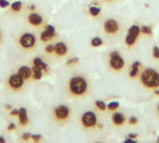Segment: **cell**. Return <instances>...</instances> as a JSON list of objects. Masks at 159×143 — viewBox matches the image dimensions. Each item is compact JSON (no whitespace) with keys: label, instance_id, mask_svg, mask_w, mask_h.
I'll list each match as a JSON object with an SVG mask.
<instances>
[{"label":"cell","instance_id":"obj_27","mask_svg":"<svg viewBox=\"0 0 159 143\" xmlns=\"http://www.w3.org/2000/svg\"><path fill=\"white\" fill-rule=\"evenodd\" d=\"M153 55L156 59H159V47H155L153 49Z\"/></svg>","mask_w":159,"mask_h":143},{"label":"cell","instance_id":"obj_43","mask_svg":"<svg viewBox=\"0 0 159 143\" xmlns=\"http://www.w3.org/2000/svg\"><path fill=\"white\" fill-rule=\"evenodd\" d=\"M157 110H158V113H159V104H158V107H157Z\"/></svg>","mask_w":159,"mask_h":143},{"label":"cell","instance_id":"obj_15","mask_svg":"<svg viewBox=\"0 0 159 143\" xmlns=\"http://www.w3.org/2000/svg\"><path fill=\"white\" fill-rule=\"evenodd\" d=\"M140 67H141V63L140 61H135L132 66H131V71L129 73V76L130 77H136L138 73H139V70H140Z\"/></svg>","mask_w":159,"mask_h":143},{"label":"cell","instance_id":"obj_34","mask_svg":"<svg viewBox=\"0 0 159 143\" xmlns=\"http://www.w3.org/2000/svg\"><path fill=\"white\" fill-rule=\"evenodd\" d=\"M18 114H19V110H17V109L11 110V112H10V115L11 116H17Z\"/></svg>","mask_w":159,"mask_h":143},{"label":"cell","instance_id":"obj_44","mask_svg":"<svg viewBox=\"0 0 159 143\" xmlns=\"http://www.w3.org/2000/svg\"><path fill=\"white\" fill-rule=\"evenodd\" d=\"M157 141H158V142H159V138H158V140H157Z\"/></svg>","mask_w":159,"mask_h":143},{"label":"cell","instance_id":"obj_17","mask_svg":"<svg viewBox=\"0 0 159 143\" xmlns=\"http://www.w3.org/2000/svg\"><path fill=\"white\" fill-rule=\"evenodd\" d=\"M32 70H33V78L34 79V80H40L41 78H42V76H43V71H41L40 69H38L36 66H33V68H32Z\"/></svg>","mask_w":159,"mask_h":143},{"label":"cell","instance_id":"obj_6","mask_svg":"<svg viewBox=\"0 0 159 143\" xmlns=\"http://www.w3.org/2000/svg\"><path fill=\"white\" fill-rule=\"evenodd\" d=\"M23 81H24V79L20 75H19L18 74H12L8 79V86L13 90H17V89H20V88L22 87Z\"/></svg>","mask_w":159,"mask_h":143},{"label":"cell","instance_id":"obj_32","mask_svg":"<svg viewBox=\"0 0 159 143\" xmlns=\"http://www.w3.org/2000/svg\"><path fill=\"white\" fill-rule=\"evenodd\" d=\"M32 139H33L34 141L38 142L41 140V135H32Z\"/></svg>","mask_w":159,"mask_h":143},{"label":"cell","instance_id":"obj_36","mask_svg":"<svg viewBox=\"0 0 159 143\" xmlns=\"http://www.w3.org/2000/svg\"><path fill=\"white\" fill-rule=\"evenodd\" d=\"M137 134H134V133H130L129 134V138H131V139H134V138H137Z\"/></svg>","mask_w":159,"mask_h":143},{"label":"cell","instance_id":"obj_19","mask_svg":"<svg viewBox=\"0 0 159 143\" xmlns=\"http://www.w3.org/2000/svg\"><path fill=\"white\" fill-rule=\"evenodd\" d=\"M136 39H137V37H136V36H134V35H131V34H128V35H127V37H126V44H127L128 46H132V45H134V44H135Z\"/></svg>","mask_w":159,"mask_h":143},{"label":"cell","instance_id":"obj_5","mask_svg":"<svg viewBox=\"0 0 159 143\" xmlns=\"http://www.w3.org/2000/svg\"><path fill=\"white\" fill-rule=\"evenodd\" d=\"M70 115V109L65 105H60L54 109V116L59 121H64L68 119Z\"/></svg>","mask_w":159,"mask_h":143},{"label":"cell","instance_id":"obj_1","mask_svg":"<svg viewBox=\"0 0 159 143\" xmlns=\"http://www.w3.org/2000/svg\"><path fill=\"white\" fill-rule=\"evenodd\" d=\"M141 81L147 88H157L159 87V74L154 69H145L141 74Z\"/></svg>","mask_w":159,"mask_h":143},{"label":"cell","instance_id":"obj_23","mask_svg":"<svg viewBox=\"0 0 159 143\" xmlns=\"http://www.w3.org/2000/svg\"><path fill=\"white\" fill-rule=\"evenodd\" d=\"M95 105L97 106V108H99L101 111H105L107 108V105L105 104V102L102 101H97L95 102Z\"/></svg>","mask_w":159,"mask_h":143},{"label":"cell","instance_id":"obj_11","mask_svg":"<svg viewBox=\"0 0 159 143\" xmlns=\"http://www.w3.org/2000/svg\"><path fill=\"white\" fill-rule=\"evenodd\" d=\"M19 120H20V124L21 126H26L29 122V118L27 116V111L25 108H20L19 109Z\"/></svg>","mask_w":159,"mask_h":143},{"label":"cell","instance_id":"obj_4","mask_svg":"<svg viewBox=\"0 0 159 143\" xmlns=\"http://www.w3.org/2000/svg\"><path fill=\"white\" fill-rule=\"evenodd\" d=\"M81 123L85 128H92L97 124V117L93 112H86L81 118Z\"/></svg>","mask_w":159,"mask_h":143},{"label":"cell","instance_id":"obj_21","mask_svg":"<svg viewBox=\"0 0 159 143\" xmlns=\"http://www.w3.org/2000/svg\"><path fill=\"white\" fill-rule=\"evenodd\" d=\"M22 7V4L20 1H16L11 5V9L15 12H19Z\"/></svg>","mask_w":159,"mask_h":143},{"label":"cell","instance_id":"obj_31","mask_svg":"<svg viewBox=\"0 0 159 143\" xmlns=\"http://www.w3.org/2000/svg\"><path fill=\"white\" fill-rule=\"evenodd\" d=\"M30 138H32V135L30 133H24L21 136V140H23V141H28Z\"/></svg>","mask_w":159,"mask_h":143},{"label":"cell","instance_id":"obj_18","mask_svg":"<svg viewBox=\"0 0 159 143\" xmlns=\"http://www.w3.org/2000/svg\"><path fill=\"white\" fill-rule=\"evenodd\" d=\"M141 33V28L138 26V25H132L129 29V34H131V35H134L136 37L139 36Z\"/></svg>","mask_w":159,"mask_h":143},{"label":"cell","instance_id":"obj_24","mask_svg":"<svg viewBox=\"0 0 159 143\" xmlns=\"http://www.w3.org/2000/svg\"><path fill=\"white\" fill-rule=\"evenodd\" d=\"M118 107H119V103L116 102V101H112V102H110V103L107 105V108H108L110 111H115V110H116Z\"/></svg>","mask_w":159,"mask_h":143},{"label":"cell","instance_id":"obj_9","mask_svg":"<svg viewBox=\"0 0 159 143\" xmlns=\"http://www.w3.org/2000/svg\"><path fill=\"white\" fill-rule=\"evenodd\" d=\"M28 21L30 24H32L34 26H38L43 22V19H42L41 15H39L37 13H32L28 16Z\"/></svg>","mask_w":159,"mask_h":143},{"label":"cell","instance_id":"obj_29","mask_svg":"<svg viewBox=\"0 0 159 143\" xmlns=\"http://www.w3.org/2000/svg\"><path fill=\"white\" fill-rule=\"evenodd\" d=\"M45 30H47L48 32H49V33H51V34H55V28H54L52 25H48V26L46 27Z\"/></svg>","mask_w":159,"mask_h":143},{"label":"cell","instance_id":"obj_13","mask_svg":"<svg viewBox=\"0 0 159 143\" xmlns=\"http://www.w3.org/2000/svg\"><path fill=\"white\" fill-rule=\"evenodd\" d=\"M112 120H113V123L116 126H121L125 123L126 121V118L125 116L121 114V113H115L112 116Z\"/></svg>","mask_w":159,"mask_h":143},{"label":"cell","instance_id":"obj_16","mask_svg":"<svg viewBox=\"0 0 159 143\" xmlns=\"http://www.w3.org/2000/svg\"><path fill=\"white\" fill-rule=\"evenodd\" d=\"M54 36H55V34H51V33L48 32L47 30H45L44 32H42V34L40 35V38H41V40L43 42H47V41L51 40Z\"/></svg>","mask_w":159,"mask_h":143},{"label":"cell","instance_id":"obj_22","mask_svg":"<svg viewBox=\"0 0 159 143\" xmlns=\"http://www.w3.org/2000/svg\"><path fill=\"white\" fill-rule=\"evenodd\" d=\"M102 44V40L101 37H94L92 40H91V46L92 47H100L101 45Z\"/></svg>","mask_w":159,"mask_h":143},{"label":"cell","instance_id":"obj_41","mask_svg":"<svg viewBox=\"0 0 159 143\" xmlns=\"http://www.w3.org/2000/svg\"><path fill=\"white\" fill-rule=\"evenodd\" d=\"M6 109L9 110V109H11V106L10 105H6Z\"/></svg>","mask_w":159,"mask_h":143},{"label":"cell","instance_id":"obj_33","mask_svg":"<svg viewBox=\"0 0 159 143\" xmlns=\"http://www.w3.org/2000/svg\"><path fill=\"white\" fill-rule=\"evenodd\" d=\"M137 123H138V119H137V117L132 116V117H130V118H129V124H131V125H135V124H137Z\"/></svg>","mask_w":159,"mask_h":143},{"label":"cell","instance_id":"obj_40","mask_svg":"<svg viewBox=\"0 0 159 143\" xmlns=\"http://www.w3.org/2000/svg\"><path fill=\"white\" fill-rule=\"evenodd\" d=\"M5 142V139L4 138H2V137H0V143H4Z\"/></svg>","mask_w":159,"mask_h":143},{"label":"cell","instance_id":"obj_14","mask_svg":"<svg viewBox=\"0 0 159 143\" xmlns=\"http://www.w3.org/2000/svg\"><path fill=\"white\" fill-rule=\"evenodd\" d=\"M34 65L36 66L38 69H40L41 71H47L48 70V65L46 64V62H44L40 58H35L34 59Z\"/></svg>","mask_w":159,"mask_h":143},{"label":"cell","instance_id":"obj_7","mask_svg":"<svg viewBox=\"0 0 159 143\" xmlns=\"http://www.w3.org/2000/svg\"><path fill=\"white\" fill-rule=\"evenodd\" d=\"M124 65H125V61L121 56L117 55L115 57H111L110 66L112 69H114L116 71H119V70H122L124 68Z\"/></svg>","mask_w":159,"mask_h":143},{"label":"cell","instance_id":"obj_42","mask_svg":"<svg viewBox=\"0 0 159 143\" xmlns=\"http://www.w3.org/2000/svg\"><path fill=\"white\" fill-rule=\"evenodd\" d=\"M155 93H156L157 95H158L159 96V90H156V91H155Z\"/></svg>","mask_w":159,"mask_h":143},{"label":"cell","instance_id":"obj_25","mask_svg":"<svg viewBox=\"0 0 159 143\" xmlns=\"http://www.w3.org/2000/svg\"><path fill=\"white\" fill-rule=\"evenodd\" d=\"M141 32H143L146 34H152V28L149 26H143L141 28Z\"/></svg>","mask_w":159,"mask_h":143},{"label":"cell","instance_id":"obj_37","mask_svg":"<svg viewBox=\"0 0 159 143\" xmlns=\"http://www.w3.org/2000/svg\"><path fill=\"white\" fill-rule=\"evenodd\" d=\"M117 55H119V53H118L117 51H113V52L111 53L110 57H115V56H117Z\"/></svg>","mask_w":159,"mask_h":143},{"label":"cell","instance_id":"obj_28","mask_svg":"<svg viewBox=\"0 0 159 143\" xmlns=\"http://www.w3.org/2000/svg\"><path fill=\"white\" fill-rule=\"evenodd\" d=\"M8 5H9V3L7 0H0V7H1L5 8V7H8Z\"/></svg>","mask_w":159,"mask_h":143},{"label":"cell","instance_id":"obj_2","mask_svg":"<svg viewBox=\"0 0 159 143\" xmlns=\"http://www.w3.org/2000/svg\"><path fill=\"white\" fill-rule=\"evenodd\" d=\"M88 82L84 77L75 76L69 82V90L75 96H82L87 92Z\"/></svg>","mask_w":159,"mask_h":143},{"label":"cell","instance_id":"obj_3","mask_svg":"<svg viewBox=\"0 0 159 143\" xmlns=\"http://www.w3.org/2000/svg\"><path fill=\"white\" fill-rule=\"evenodd\" d=\"M35 41H36L35 36L32 34H29V33L23 34L19 39V43H20V47L22 48H25V49L32 48L35 45Z\"/></svg>","mask_w":159,"mask_h":143},{"label":"cell","instance_id":"obj_8","mask_svg":"<svg viewBox=\"0 0 159 143\" xmlns=\"http://www.w3.org/2000/svg\"><path fill=\"white\" fill-rule=\"evenodd\" d=\"M119 29V25L115 20H108L104 22V30L107 34H116Z\"/></svg>","mask_w":159,"mask_h":143},{"label":"cell","instance_id":"obj_10","mask_svg":"<svg viewBox=\"0 0 159 143\" xmlns=\"http://www.w3.org/2000/svg\"><path fill=\"white\" fill-rule=\"evenodd\" d=\"M68 51L67 46L62 43V42H59L54 46V52L58 55V56H64Z\"/></svg>","mask_w":159,"mask_h":143},{"label":"cell","instance_id":"obj_12","mask_svg":"<svg viewBox=\"0 0 159 143\" xmlns=\"http://www.w3.org/2000/svg\"><path fill=\"white\" fill-rule=\"evenodd\" d=\"M18 74L20 75L24 80L29 79L32 75V69L27 66H21L18 71Z\"/></svg>","mask_w":159,"mask_h":143},{"label":"cell","instance_id":"obj_20","mask_svg":"<svg viewBox=\"0 0 159 143\" xmlns=\"http://www.w3.org/2000/svg\"><path fill=\"white\" fill-rule=\"evenodd\" d=\"M89 13H90V15L96 17L101 13V8L96 6H91V7H89Z\"/></svg>","mask_w":159,"mask_h":143},{"label":"cell","instance_id":"obj_35","mask_svg":"<svg viewBox=\"0 0 159 143\" xmlns=\"http://www.w3.org/2000/svg\"><path fill=\"white\" fill-rule=\"evenodd\" d=\"M15 128H16V126H15V124H10L8 127H7V130L8 131H12V130H15Z\"/></svg>","mask_w":159,"mask_h":143},{"label":"cell","instance_id":"obj_30","mask_svg":"<svg viewBox=\"0 0 159 143\" xmlns=\"http://www.w3.org/2000/svg\"><path fill=\"white\" fill-rule=\"evenodd\" d=\"M78 61V59L77 58H73V59H70L68 61H67V65H71V64H75Z\"/></svg>","mask_w":159,"mask_h":143},{"label":"cell","instance_id":"obj_38","mask_svg":"<svg viewBox=\"0 0 159 143\" xmlns=\"http://www.w3.org/2000/svg\"><path fill=\"white\" fill-rule=\"evenodd\" d=\"M125 142H134V141H133V140H132V139H131V138H129V139H127V140H126V141H125Z\"/></svg>","mask_w":159,"mask_h":143},{"label":"cell","instance_id":"obj_45","mask_svg":"<svg viewBox=\"0 0 159 143\" xmlns=\"http://www.w3.org/2000/svg\"><path fill=\"white\" fill-rule=\"evenodd\" d=\"M0 38H1V34H0Z\"/></svg>","mask_w":159,"mask_h":143},{"label":"cell","instance_id":"obj_26","mask_svg":"<svg viewBox=\"0 0 159 143\" xmlns=\"http://www.w3.org/2000/svg\"><path fill=\"white\" fill-rule=\"evenodd\" d=\"M46 52L47 53H49V54H51L52 52H54V46H52V45H48V46H47L46 47Z\"/></svg>","mask_w":159,"mask_h":143},{"label":"cell","instance_id":"obj_39","mask_svg":"<svg viewBox=\"0 0 159 143\" xmlns=\"http://www.w3.org/2000/svg\"><path fill=\"white\" fill-rule=\"evenodd\" d=\"M30 9H31V10H34V9H35V6H34V5H32V6L30 7Z\"/></svg>","mask_w":159,"mask_h":143}]
</instances>
